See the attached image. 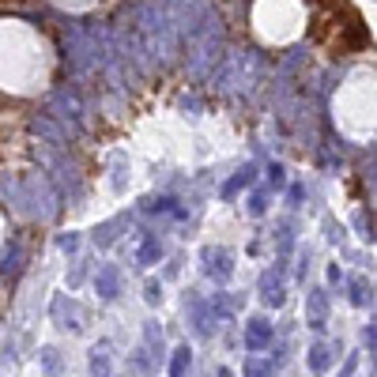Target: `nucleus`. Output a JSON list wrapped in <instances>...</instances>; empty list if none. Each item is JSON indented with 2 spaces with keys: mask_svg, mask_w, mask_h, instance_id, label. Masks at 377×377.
Masks as SVG:
<instances>
[{
  "mask_svg": "<svg viewBox=\"0 0 377 377\" xmlns=\"http://www.w3.org/2000/svg\"><path fill=\"white\" fill-rule=\"evenodd\" d=\"M272 343V325L264 317H253L249 325H245V347L249 351H264Z\"/></svg>",
  "mask_w": 377,
  "mask_h": 377,
  "instance_id": "f257e3e1",
  "label": "nucleus"
},
{
  "mask_svg": "<svg viewBox=\"0 0 377 377\" xmlns=\"http://www.w3.org/2000/svg\"><path fill=\"white\" fill-rule=\"evenodd\" d=\"M261 291H264V302H268V306H283V279H279V268H272L268 276L261 279Z\"/></svg>",
  "mask_w": 377,
  "mask_h": 377,
  "instance_id": "f03ea898",
  "label": "nucleus"
},
{
  "mask_svg": "<svg viewBox=\"0 0 377 377\" xmlns=\"http://www.w3.org/2000/svg\"><path fill=\"white\" fill-rule=\"evenodd\" d=\"M204 261H207V276L212 279L230 276V253L227 249H204Z\"/></svg>",
  "mask_w": 377,
  "mask_h": 377,
  "instance_id": "7ed1b4c3",
  "label": "nucleus"
},
{
  "mask_svg": "<svg viewBox=\"0 0 377 377\" xmlns=\"http://www.w3.org/2000/svg\"><path fill=\"white\" fill-rule=\"evenodd\" d=\"M94 287H99L102 298H117V294H121V272H117V268H102L99 279H94Z\"/></svg>",
  "mask_w": 377,
  "mask_h": 377,
  "instance_id": "20e7f679",
  "label": "nucleus"
},
{
  "mask_svg": "<svg viewBox=\"0 0 377 377\" xmlns=\"http://www.w3.org/2000/svg\"><path fill=\"white\" fill-rule=\"evenodd\" d=\"M306 309H309V325L317 328H325V314H328V298H325V291H309V302H306Z\"/></svg>",
  "mask_w": 377,
  "mask_h": 377,
  "instance_id": "39448f33",
  "label": "nucleus"
},
{
  "mask_svg": "<svg viewBox=\"0 0 377 377\" xmlns=\"http://www.w3.org/2000/svg\"><path fill=\"white\" fill-rule=\"evenodd\" d=\"M91 377H110V343L91 351Z\"/></svg>",
  "mask_w": 377,
  "mask_h": 377,
  "instance_id": "423d86ee",
  "label": "nucleus"
},
{
  "mask_svg": "<svg viewBox=\"0 0 377 377\" xmlns=\"http://www.w3.org/2000/svg\"><path fill=\"white\" fill-rule=\"evenodd\" d=\"M159 256H163V245H159V238H143V245H140V253H136V261L140 264H155Z\"/></svg>",
  "mask_w": 377,
  "mask_h": 377,
  "instance_id": "0eeeda50",
  "label": "nucleus"
},
{
  "mask_svg": "<svg viewBox=\"0 0 377 377\" xmlns=\"http://www.w3.org/2000/svg\"><path fill=\"white\" fill-rule=\"evenodd\" d=\"M328 366H332V355H328V347H325V343L309 347V370H314V374H325Z\"/></svg>",
  "mask_w": 377,
  "mask_h": 377,
  "instance_id": "6e6552de",
  "label": "nucleus"
},
{
  "mask_svg": "<svg viewBox=\"0 0 377 377\" xmlns=\"http://www.w3.org/2000/svg\"><path fill=\"white\" fill-rule=\"evenodd\" d=\"M189 363H192V351L189 347H178V351H174V363H170V377H185L189 374Z\"/></svg>",
  "mask_w": 377,
  "mask_h": 377,
  "instance_id": "1a4fd4ad",
  "label": "nucleus"
},
{
  "mask_svg": "<svg viewBox=\"0 0 377 377\" xmlns=\"http://www.w3.org/2000/svg\"><path fill=\"white\" fill-rule=\"evenodd\" d=\"M249 181H253V166H245V170H238V178H230L227 185H223V196L230 200V196H234V192L242 189V185H249Z\"/></svg>",
  "mask_w": 377,
  "mask_h": 377,
  "instance_id": "9d476101",
  "label": "nucleus"
},
{
  "mask_svg": "<svg viewBox=\"0 0 377 377\" xmlns=\"http://www.w3.org/2000/svg\"><path fill=\"white\" fill-rule=\"evenodd\" d=\"M0 272H4V276H15V272H19V245L4 249V256H0Z\"/></svg>",
  "mask_w": 377,
  "mask_h": 377,
  "instance_id": "9b49d317",
  "label": "nucleus"
},
{
  "mask_svg": "<svg viewBox=\"0 0 377 377\" xmlns=\"http://www.w3.org/2000/svg\"><path fill=\"white\" fill-rule=\"evenodd\" d=\"M276 374V366L272 363H261V358L249 355V363H245V377H272Z\"/></svg>",
  "mask_w": 377,
  "mask_h": 377,
  "instance_id": "f8f14e48",
  "label": "nucleus"
},
{
  "mask_svg": "<svg viewBox=\"0 0 377 377\" xmlns=\"http://www.w3.org/2000/svg\"><path fill=\"white\" fill-rule=\"evenodd\" d=\"M351 302H355V306H366V302H370V287H366V279H355V283H351Z\"/></svg>",
  "mask_w": 377,
  "mask_h": 377,
  "instance_id": "ddd939ff",
  "label": "nucleus"
},
{
  "mask_svg": "<svg viewBox=\"0 0 377 377\" xmlns=\"http://www.w3.org/2000/svg\"><path fill=\"white\" fill-rule=\"evenodd\" d=\"M42 363H45V374H50V377H57V374H61V363H57V351H45V355H42Z\"/></svg>",
  "mask_w": 377,
  "mask_h": 377,
  "instance_id": "4468645a",
  "label": "nucleus"
},
{
  "mask_svg": "<svg viewBox=\"0 0 377 377\" xmlns=\"http://www.w3.org/2000/svg\"><path fill=\"white\" fill-rule=\"evenodd\" d=\"M245 207H249L253 215H264V207H268V200H264L261 192H256V196H253V200H249V204H245Z\"/></svg>",
  "mask_w": 377,
  "mask_h": 377,
  "instance_id": "2eb2a0df",
  "label": "nucleus"
},
{
  "mask_svg": "<svg viewBox=\"0 0 377 377\" xmlns=\"http://www.w3.org/2000/svg\"><path fill=\"white\" fill-rule=\"evenodd\" d=\"M268 181H272V185H283V166H279V163L268 166Z\"/></svg>",
  "mask_w": 377,
  "mask_h": 377,
  "instance_id": "dca6fc26",
  "label": "nucleus"
},
{
  "mask_svg": "<svg viewBox=\"0 0 377 377\" xmlns=\"http://www.w3.org/2000/svg\"><path fill=\"white\" fill-rule=\"evenodd\" d=\"M163 298V291H159V283H147V302H159Z\"/></svg>",
  "mask_w": 377,
  "mask_h": 377,
  "instance_id": "f3484780",
  "label": "nucleus"
},
{
  "mask_svg": "<svg viewBox=\"0 0 377 377\" xmlns=\"http://www.w3.org/2000/svg\"><path fill=\"white\" fill-rule=\"evenodd\" d=\"M340 279H343V272L332 264V268H328V283H340Z\"/></svg>",
  "mask_w": 377,
  "mask_h": 377,
  "instance_id": "a211bd4d",
  "label": "nucleus"
},
{
  "mask_svg": "<svg viewBox=\"0 0 377 377\" xmlns=\"http://www.w3.org/2000/svg\"><path fill=\"white\" fill-rule=\"evenodd\" d=\"M215 377H230V374H227V370H219V374H215Z\"/></svg>",
  "mask_w": 377,
  "mask_h": 377,
  "instance_id": "6ab92c4d",
  "label": "nucleus"
}]
</instances>
